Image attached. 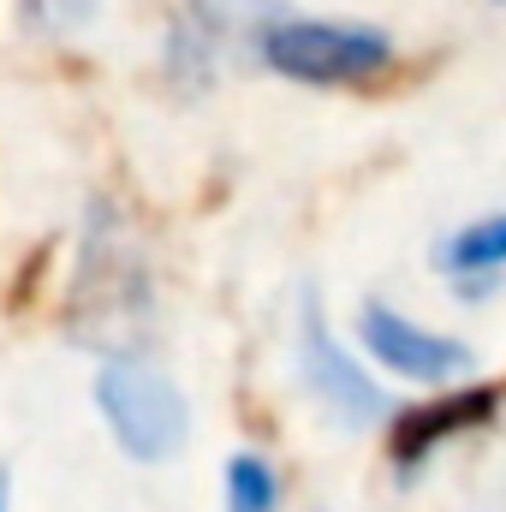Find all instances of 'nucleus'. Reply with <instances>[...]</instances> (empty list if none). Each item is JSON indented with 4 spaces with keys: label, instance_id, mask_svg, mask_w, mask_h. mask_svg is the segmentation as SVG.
I'll return each instance as SVG.
<instances>
[{
    "label": "nucleus",
    "instance_id": "1",
    "mask_svg": "<svg viewBox=\"0 0 506 512\" xmlns=\"http://www.w3.org/2000/svg\"><path fill=\"white\" fill-rule=\"evenodd\" d=\"M96 405L120 441V453L137 465H161L185 447V429H191V411H185V393L173 387V376H161L149 358L137 352H114L96 376Z\"/></svg>",
    "mask_w": 506,
    "mask_h": 512
},
{
    "label": "nucleus",
    "instance_id": "2",
    "mask_svg": "<svg viewBox=\"0 0 506 512\" xmlns=\"http://www.w3.org/2000/svg\"><path fill=\"white\" fill-rule=\"evenodd\" d=\"M268 72L298 84H358L393 60V42L370 24H328V18H274L256 36Z\"/></svg>",
    "mask_w": 506,
    "mask_h": 512
},
{
    "label": "nucleus",
    "instance_id": "3",
    "mask_svg": "<svg viewBox=\"0 0 506 512\" xmlns=\"http://www.w3.org/2000/svg\"><path fill=\"white\" fill-rule=\"evenodd\" d=\"M72 328L78 340L102 346L108 358L126 352L131 328L149 316V286H143V268L131 262V251L108 233V221L90 227V245H84V280H78V298H72Z\"/></svg>",
    "mask_w": 506,
    "mask_h": 512
},
{
    "label": "nucleus",
    "instance_id": "4",
    "mask_svg": "<svg viewBox=\"0 0 506 512\" xmlns=\"http://www.w3.org/2000/svg\"><path fill=\"white\" fill-rule=\"evenodd\" d=\"M358 340H364V352L376 358L381 370H393V376H405V382H423V387L459 382V376H471V364H477V352H471L465 340L429 334V328L405 322V316L387 310V304H364V310H358Z\"/></svg>",
    "mask_w": 506,
    "mask_h": 512
},
{
    "label": "nucleus",
    "instance_id": "5",
    "mask_svg": "<svg viewBox=\"0 0 506 512\" xmlns=\"http://www.w3.org/2000/svg\"><path fill=\"white\" fill-rule=\"evenodd\" d=\"M298 358H304V382L310 393L346 423V429H370L381 417V393L376 382L352 364V352H340V340H334V328H328V316H322V304L316 298H304V334H298Z\"/></svg>",
    "mask_w": 506,
    "mask_h": 512
},
{
    "label": "nucleus",
    "instance_id": "6",
    "mask_svg": "<svg viewBox=\"0 0 506 512\" xmlns=\"http://www.w3.org/2000/svg\"><path fill=\"white\" fill-rule=\"evenodd\" d=\"M495 405H501V387H465V393H447V399H429V405L399 411V417H393V435H387V459H393L399 483H411L417 465H423L429 453H441L453 435L489 423Z\"/></svg>",
    "mask_w": 506,
    "mask_h": 512
},
{
    "label": "nucleus",
    "instance_id": "7",
    "mask_svg": "<svg viewBox=\"0 0 506 512\" xmlns=\"http://www.w3.org/2000/svg\"><path fill=\"white\" fill-rule=\"evenodd\" d=\"M441 268L459 280L465 298H483V292L495 286V274L506 268V215L471 221L465 233H453L447 251H441Z\"/></svg>",
    "mask_w": 506,
    "mask_h": 512
},
{
    "label": "nucleus",
    "instance_id": "8",
    "mask_svg": "<svg viewBox=\"0 0 506 512\" xmlns=\"http://www.w3.org/2000/svg\"><path fill=\"white\" fill-rule=\"evenodd\" d=\"M280 507V477L262 453L227 459V512H274Z\"/></svg>",
    "mask_w": 506,
    "mask_h": 512
},
{
    "label": "nucleus",
    "instance_id": "9",
    "mask_svg": "<svg viewBox=\"0 0 506 512\" xmlns=\"http://www.w3.org/2000/svg\"><path fill=\"white\" fill-rule=\"evenodd\" d=\"M96 6H102V0H18L24 24L42 30V36H78V30H90Z\"/></svg>",
    "mask_w": 506,
    "mask_h": 512
},
{
    "label": "nucleus",
    "instance_id": "10",
    "mask_svg": "<svg viewBox=\"0 0 506 512\" xmlns=\"http://www.w3.org/2000/svg\"><path fill=\"white\" fill-rule=\"evenodd\" d=\"M0 512H12V483H6V471H0Z\"/></svg>",
    "mask_w": 506,
    "mask_h": 512
}]
</instances>
